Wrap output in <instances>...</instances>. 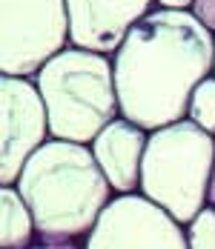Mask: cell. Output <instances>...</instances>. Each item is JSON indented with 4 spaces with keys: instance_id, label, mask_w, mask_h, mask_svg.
Masks as SVG:
<instances>
[{
    "instance_id": "6da1fadb",
    "label": "cell",
    "mask_w": 215,
    "mask_h": 249,
    "mask_svg": "<svg viewBox=\"0 0 215 249\" xmlns=\"http://www.w3.org/2000/svg\"><path fill=\"white\" fill-rule=\"evenodd\" d=\"M215 35L192 12L152 9L112 54L120 118L158 132L187 121L195 86L213 75Z\"/></svg>"
},
{
    "instance_id": "7a4b0ae2",
    "label": "cell",
    "mask_w": 215,
    "mask_h": 249,
    "mask_svg": "<svg viewBox=\"0 0 215 249\" xmlns=\"http://www.w3.org/2000/svg\"><path fill=\"white\" fill-rule=\"evenodd\" d=\"M18 192L35 215L40 241L49 244L89 238L115 200L92 146L55 138L29 158L18 178Z\"/></svg>"
},
{
    "instance_id": "3957f363",
    "label": "cell",
    "mask_w": 215,
    "mask_h": 249,
    "mask_svg": "<svg viewBox=\"0 0 215 249\" xmlns=\"http://www.w3.org/2000/svg\"><path fill=\"white\" fill-rule=\"evenodd\" d=\"M55 141L92 146L120 118L115 69L106 54L66 46L35 75Z\"/></svg>"
},
{
    "instance_id": "277c9868",
    "label": "cell",
    "mask_w": 215,
    "mask_h": 249,
    "mask_svg": "<svg viewBox=\"0 0 215 249\" xmlns=\"http://www.w3.org/2000/svg\"><path fill=\"white\" fill-rule=\"evenodd\" d=\"M215 138L192 121L149 132L141 166V192L181 226L192 224L210 198Z\"/></svg>"
},
{
    "instance_id": "5b68a950",
    "label": "cell",
    "mask_w": 215,
    "mask_h": 249,
    "mask_svg": "<svg viewBox=\"0 0 215 249\" xmlns=\"http://www.w3.org/2000/svg\"><path fill=\"white\" fill-rule=\"evenodd\" d=\"M0 69L6 77H29L69 43L66 0H3Z\"/></svg>"
},
{
    "instance_id": "8992f818",
    "label": "cell",
    "mask_w": 215,
    "mask_h": 249,
    "mask_svg": "<svg viewBox=\"0 0 215 249\" xmlns=\"http://www.w3.org/2000/svg\"><path fill=\"white\" fill-rule=\"evenodd\" d=\"M0 183L18 186L29 158L52 141L46 103L29 77L0 80Z\"/></svg>"
},
{
    "instance_id": "52a82bcc",
    "label": "cell",
    "mask_w": 215,
    "mask_h": 249,
    "mask_svg": "<svg viewBox=\"0 0 215 249\" xmlns=\"http://www.w3.org/2000/svg\"><path fill=\"white\" fill-rule=\"evenodd\" d=\"M83 249H190L187 226L172 221L141 192L115 195Z\"/></svg>"
},
{
    "instance_id": "ba28073f",
    "label": "cell",
    "mask_w": 215,
    "mask_h": 249,
    "mask_svg": "<svg viewBox=\"0 0 215 249\" xmlns=\"http://www.w3.org/2000/svg\"><path fill=\"white\" fill-rule=\"evenodd\" d=\"M152 9H158V0H66L69 43L109 57Z\"/></svg>"
},
{
    "instance_id": "9c48e42d",
    "label": "cell",
    "mask_w": 215,
    "mask_h": 249,
    "mask_svg": "<svg viewBox=\"0 0 215 249\" xmlns=\"http://www.w3.org/2000/svg\"><path fill=\"white\" fill-rule=\"evenodd\" d=\"M149 143V132L118 118L92 143L100 172L106 175L115 195H135L141 189V166Z\"/></svg>"
},
{
    "instance_id": "30bf717a",
    "label": "cell",
    "mask_w": 215,
    "mask_h": 249,
    "mask_svg": "<svg viewBox=\"0 0 215 249\" xmlns=\"http://www.w3.org/2000/svg\"><path fill=\"white\" fill-rule=\"evenodd\" d=\"M0 249H29L35 247V215L26 206L18 186H3L0 192Z\"/></svg>"
},
{
    "instance_id": "8fae6325",
    "label": "cell",
    "mask_w": 215,
    "mask_h": 249,
    "mask_svg": "<svg viewBox=\"0 0 215 249\" xmlns=\"http://www.w3.org/2000/svg\"><path fill=\"white\" fill-rule=\"evenodd\" d=\"M187 121H192L207 135L215 138V77L213 75L195 86V92L190 98V109H187Z\"/></svg>"
},
{
    "instance_id": "7c38bea8",
    "label": "cell",
    "mask_w": 215,
    "mask_h": 249,
    "mask_svg": "<svg viewBox=\"0 0 215 249\" xmlns=\"http://www.w3.org/2000/svg\"><path fill=\"white\" fill-rule=\"evenodd\" d=\"M190 249H215V206H204L201 215L187 224Z\"/></svg>"
},
{
    "instance_id": "4fadbf2b",
    "label": "cell",
    "mask_w": 215,
    "mask_h": 249,
    "mask_svg": "<svg viewBox=\"0 0 215 249\" xmlns=\"http://www.w3.org/2000/svg\"><path fill=\"white\" fill-rule=\"evenodd\" d=\"M190 12L198 18V23L207 26V29L215 35V0H195Z\"/></svg>"
},
{
    "instance_id": "5bb4252c",
    "label": "cell",
    "mask_w": 215,
    "mask_h": 249,
    "mask_svg": "<svg viewBox=\"0 0 215 249\" xmlns=\"http://www.w3.org/2000/svg\"><path fill=\"white\" fill-rule=\"evenodd\" d=\"M195 0H158V9H178V12H190Z\"/></svg>"
},
{
    "instance_id": "9a60e30c",
    "label": "cell",
    "mask_w": 215,
    "mask_h": 249,
    "mask_svg": "<svg viewBox=\"0 0 215 249\" xmlns=\"http://www.w3.org/2000/svg\"><path fill=\"white\" fill-rule=\"evenodd\" d=\"M29 249H83L78 241H60V244H49V241H40V244H35V247Z\"/></svg>"
},
{
    "instance_id": "2e32d148",
    "label": "cell",
    "mask_w": 215,
    "mask_h": 249,
    "mask_svg": "<svg viewBox=\"0 0 215 249\" xmlns=\"http://www.w3.org/2000/svg\"><path fill=\"white\" fill-rule=\"evenodd\" d=\"M207 206H215V163H213V178H210V198H207Z\"/></svg>"
},
{
    "instance_id": "e0dca14e",
    "label": "cell",
    "mask_w": 215,
    "mask_h": 249,
    "mask_svg": "<svg viewBox=\"0 0 215 249\" xmlns=\"http://www.w3.org/2000/svg\"><path fill=\"white\" fill-rule=\"evenodd\" d=\"M213 77H215V60H213Z\"/></svg>"
}]
</instances>
